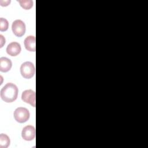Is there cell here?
<instances>
[{
	"label": "cell",
	"mask_w": 148,
	"mask_h": 148,
	"mask_svg": "<svg viewBox=\"0 0 148 148\" xmlns=\"http://www.w3.org/2000/svg\"><path fill=\"white\" fill-rule=\"evenodd\" d=\"M18 95V88L17 86L12 83H7L1 90V97L6 102L14 101Z\"/></svg>",
	"instance_id": "obj_1"
},
{
	"label": "cell",
	"mask_w": 148,
	"mask_h": 148,
	"mask_svg": "<svg viewBox=\"0 0 148 148\" xmlns=\"http://www.w3.org/2000/svg\"><path fill=\"white\" fill-rule=\"evenodd\" d=\"M20 73L22 76L25 79L32 77L35 73V68L34 64L29 61L24 62L21 65Z\"/></svg>",
	"instance_id": "obj_2"
},
{
	"label": "cell",
	"mask_w": 148,
	"mask_h": 148,
	"mask_svg": "<svg viewBox=\"0 0 148 148\" xmlns=\"http://www.w3.org/2000/svg\"><path fill=\"white\" fill-rule=\"evenodd\" d=\"M14 119L20 123L26 122L29 118L28 110L23 107L17 108L14 112Z\"/></svg>",
	"instance_id": "obj_3"
},
{
	"label": "cell",
	"mask_w": 148,
	"mask_h": 148,
	"mask_svg": "<svg viewBox=\"0 0 148 148\" xmlns=\"http://www.w3.org/2000/svg\"><path fill=\"white\" fill-rule=\"evenodd\" d=\"M12 29L13 34L18 37L22 36L25 32V25L21 20H14L12 25Z\"/></svg>",
	"instance_id": "obj_4"
},
{
	"label": "cell",
	"mask_w": 148,
	"mask_h": 148,
	"mask_svg": "<svg viewBox=\"0 0 148 148\" xmlns=\"http://www.w3.org/2000/svg\"><path fill=\"white\" fill-rule=\"evenodd\" d=\"M21 99L24 102L29 103L33 107H35V92L34 91L32 90L24 91L21 95Z\"/></svg>",
	"instance_id": "obj_5"
},
{
	"label": "cell",
	"mask_w": 148,
	"mask_h": 148,
	"mask_svg": "<svg viewBox=\"0 0 148 148\" xmlns=\"http://www.w3.org/2000/svg\"><path fill=\"white\" fill-rule=\"evenodd\" d=\"M21 136L25 140H31L35 137V128L32 125L25 126L22 130Z\"/></svg>",
	"instance_id": "obj_6"
},
{
	"label": "cell",
	"mask_w": 148,
	"mask_h": 148,
	"mask_svg": "<svg viewBox=\"0 0 148 148\" xmlns=\"http://www.w3.org/2000/svg\"><path fill=\"white\" fill-rule=\"evenodd\" d=\"M20 45L16 42H13L9 43L6 48L7 53L11 56H16L21 51Z\"/></svg>",
	"instance_id": "obj_7"
},
{
	"label": "cell",
	"mask_w": 148,
	"mask_h": 148,
	"mask_svg": "<svg viewBox=\"0 0 148 148\" xmlns=\"http://www.w3.org/2000/svg\"><path fill=\"white\" fill-rule=\"evenodd\" d=\"M25 49L29 51H35V37L34 36H27L24 42Z\"/></svg>",
	"instance_id": "obj_8"
},
{
	"label": "cell",
	"mask_w": 148,
	"mask_h": 148,
	"mask_svg": "<svg viewBox=\"0 0 148 148\" xmlns=\"http://www.w3.org/2000/svg\"><path fill=\"white\" fill-rule=\"evenodd\" d=\"M12 63L10 59L6 57H1L0 58V71L2 72L9 71L12 68Z\"/></svg>",
	"instance_id": "obj_9"
},
{
	"label": "cell",
	"mask_w": 148,
	"mask_h": 148,
	"mask_svg": "<svg viewBox=\"0 0 148 148\" xmlns=\"http://www.w3.org/2000/svg\"><path fill=\"white\" fill-rule=\"evenodd\" d=\"M10 145L9 136L4 134L0 135V148H7Z\"/></svg>",
	"instance_id": "obj_10"
},
{
	"label": "cell",
	"mask_w": 148,
	"mask_h": 148,
	"mask_svg": "<svg viewBox=\"0 0 148 148\" xmlns=\"http://www.w3.org/2000/svg\"><path fill=\"white\" fill-rule=\"evenodd\" d=\"M18 2L20 3V6L25 10H28L31 9L33 6V2L31 0H26V1L19 0L18 1Z\"/></svg>",
	"instance_id": "obj_11"
},
{
	"label": "cell",
	"mask_w": 148,
	"mask_h": 148,
	"mask_svg": "<svg viewBox=\"0 0 148 148\" xmlns=\"http://www.w3.org/2000/svg\"><path fill=\"white\" fill-rule=\"evenodd\" d=\"M9 26L8 21L6 19L3 18H0V31H5L8 29Z\"/></svg>",
	"instance_id": "obj_12"
},
{
	"label": "cell",
	"mask_w": 148,
	"mask_h": 148,
	"mask_svg": "<svg viewBox=\"0 0 148 148\" xmlns=\"http://www.w3.org/2000/svg\"><path fill=\"white\" fill-rule=\"evenodd\" d=\"M10 1L9 0V1H2V0H1V1H0V3H1V5L2 6H8L9 3H10Z\"/></svg>",
	"instance_id": "obj_13"
},
{
	"label": "cell",
	"mask_w": 148,
	"mask_h": 148,
	"mask_svg": "<svg viewBox=\"0 0 148 148\" xmlns=\"http://www.w3.org/2000/svg\"><path fill=\"white\" fill-rule=\"evenodd\" d=\"M0 38H1V46H0V47H2L3 44L5 43V39H4L3 36L2 35H0Z\"/></svg>",
	"instance_id": "obj_14"
}]
</instances>
